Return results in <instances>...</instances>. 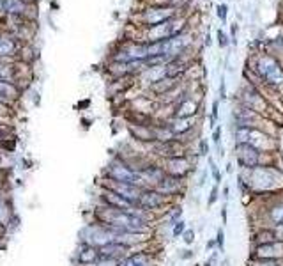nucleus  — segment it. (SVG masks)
Wrapping results in <instances>:
<instances>
[{
	"instance_id": "f257e3e1",
	"label": "nucleus",
	"mask_w": 283,
	"mask_h": 266,
	"mask_svg": "<svg viewBox=\"0 0 283 266\" xmlns=\"http://www.w3.org/2000/svg\"><path fill=\"white\" fill-rule=\"evenodd\" d=\"M250 195H265L283 192V169L278 165H258L250 170H239Z\"/></svg>"
},
{
	"instance_id": "f03ea898",
	"label": "nucleus",
	"mask_w": 283,
	"mask_h": 266,
	"mask_svg": "<svg viewBox=\"0 0 283 266\" xmlns=\"http://www.w3.org/2000/svg\"><path fill=\"white\" fill-rule=\"evenodd\" d=\"M264 201V206L258 211L262 227H278L283 224V192L278 194H265L258 195ZM257 225V227H258Z\"/></svg>"
},
{
	"instance_id": "7ed1b4c3",
	"label": "nucleus",
	"mask_w": 283,
	"mask_h": 266,
	"mask_svg": "<svg viewBox=\"0 0 283 266\" xmlns=\"http://www.w3.org/2000/svg\"><path fill=\"white\" fill-rule=\"evenodd\" d=\"M104 176L106 180L112 181H119V183H129V185H136L144 190V183H142L140 176H138L136 170H133L126 161L122 160L120 156H115L112 161L108 163L106 170H104Z\"/></svg>"
},
{
	"instance_id": "20e7f679",
	"label": "nucleus",
	"mask_w": 283,
	"mask_h": 266,
	"mask_svg": "<svg viewBox=\"0 0 283 266\" xmlns=\"http://www.w3.org/2000/svg\"><path fill=\"white\" fill-rule=\"evenodd\" d=\"M197 158H191L188 154H181V156H172V158H165L161 160V165H163L165 172L168 176L174 178H181V180H188L191 174L197 172Z\"/></svg>"
},
{
	"instance_id": "39448f33",
	"label": "nucleus",
	"mask_w": 283,
	"mask_h": 266,
	"mask_svg": "<svg viewBox=\"0 0 283 266\" xmlns=\"http://www.w3.org/2000/svg\"><path fill=\"white\" fill-rule=\"evenodd\" d=\"M262 154L251 144H234V163L239 170L255 169L262 163Z\"/></svg>"
},
{
	"instance_id": "423d86ee",
	"label": "nucleus",
	"mask_w": 283,
	"mask_h": 266,
	"mask_svg": "<svg viewBox=\"0 0 283 266\" xmlns=\"http://www.w3.org/2000/svg\"><path fill=\"white\" fill-rule=\"evenodd\" d=\"M82 238H83L82 243L99 248L106 243H112L115 234H113L108 227H104V225H101V224H89L82 231Z\"/></svg>"
},
{
	"instance_id": "0eeeda50",
	"label": "nucleus",
	"mask_w": 283,
	"mask_h": 266,
	"mask_svg": "<svg viewBox=\"0 0 283 266\" xmlns=\"http://www.w3.org/2000/svg\"><path fill=\"white\" fill-rule=\"evenodd\" d=\"M170 203H172L170 199L165 197V195H161L156 188H144L142 194H140V199H138L136 206H140L142 210H147V211L156 213V211L163 210V208L168 206Z\"/></svg>"
},
{
	"instance_id": "6e6552de",
	"label": "nucleus",
	"mask_w": 283,
	"mask_h": 266,
	"mask_svg": "<svg viewBox=\"0 0 283 266\" xmlns=\"http://www.w3.org/2000/svg\"><path fill=\"white\" fill-rule=\"evenodd\" d=\"M154 188H156L161 195H165V197H168L170 201H174L175 197L184 195V192H186V180L168 176L167 174V176H165Z\"/></svg>"
},
{
	"instance_id": "1a4fd4ad",
	"label": "nucleus",
	"mask_w": 283,
	"mask_h": 266,
	"mask_svg": "<svg viewBox=\"0 0 283 266\" xmlns=\"http://www.w3.org/2000/svg\"><path fill=\"white\" fill-rule=\"evenodd\" d=\"M258 73H260V76L267 83H272V85L283 83V69L279 68V64L274 59H271V57H264L258 62Z\"/></svg>"
},
{
	"instance_id": "9d476101",
	"label": "nucleus",
	"mask_w": 283,
	"mask_h": 266,
	"mask_svg": "<svg viewBox=\"0 0 283 266\" xmlns=\"http://www.w3.org/2000/svg\"><path fill=\"white\" fill-rule=\"evenodd\" d=\"M103 188H108V190L115 192L117 195H120L122 199L129 201L131 204L136 206L138 199H140L142 188L136 185H129V183H119V181H112V180H104Z\"/></svg>"
},
{
	"instance_id": "9b49d317",
	"label": "nucleus",
	"mask_w": 283,
	"mask_h": 266,
	"mask_svg": "<svg viewBox=\"0 0 283 266\" xmlns=\"http://www.w3.org/2000/svg\"><path fill=\"white\" fill-rule=\"evenodd\" d=\"M138 176H140L144 187L154 188L165 176H167V172H165L161 163H153V161H151V163H147L142 170H138Z\"/></svg>"
},
{
	"instance_id": "f8f14e48",
	"label": "nucleus",
	"mask_w": 283,
	"mask_h": 266,
	"mask_svg": "<svg viewBox=\"0 0 283 266\" xmlns=\"http://www.w3.org/2000/svg\"><path fill=\"white\" fill-rule=\"evenodd\" d=\"M101 203L104 206H110V208H115V210H122V211H129L134 204H131L129 201L122 199L120 195H117L115 192L108 190V188H103L101 190Z\"/></svg>"
},
{
	"instance_id": "ddd939ff",
	"label": "nucleus",
	"mask_w": 283,
	"mask_h": 266,
	"mask_svg": "<svg viewBox=\"0 0 283 266\" xmlns=\"http://www.w3.org/2000/svg\"><path fill=\"white\" fill-rule=\"evenodd\" d=\"M99 250V257H106V259H115V261H120L126 255L131 254V248H127L126 245H120L117 241H112V243H106L103 247L97 248Z\"/></svg>"
},
{
	"instance_id": "4468645a",
	"label": "nucleus",
	"mask_w": 283,
	"mask_h": 266,
	"mask_svg": "<svg viewBox=\"0 0 283 266\" xmlns=\"http://www.w3.org/2000/svg\"><path fill=\"white\" fill-rule=\"evenodd\" d=\"M251 245H265V243H274L276 240V234H274V229L272 227H255V231L251 232Z\"/></svg>"
},
{
	"instance_id": "2eb2a0df",
	"label": "nucleus",
	"mask_w": 283,
	"mask_h": 266,
	"mask_svg": "<svg viewBox=\"0 0 283 266\" xmlns=\"http://www.w3.org/2000/svg\"><path fill=\"white\" fill-rule=\"evenodd\" d=\"M197 112H198L197 102H193L191 98H184V100H181V102L177 103V107H175L174 117H181V119H191V117L197 116Z\"/></svg>"
},
{
	"instance_id": "dca6fc26",
	"label": "nucleus",
	"mask_w": 283,
	"mask_h": 266,
	"mask_svg": "<svg viewBox=\"0 0 283 266\" xmlns=\"http://www.w3.org/2000/svg\"><path fill=\"white\" fill-rule=\"evenodd\" d=\"M117 266H153V259L147 252H133L117 262Z\"/></svg>"
},
{
	"instance_id": "f3484780",
	"label": "nucleus",
	"mask_w": 283,
	"mask_h": 266,
	"mask_svg": "<svg viewBox=\"0 0 283 266\" xmlns=\"http://www.w3.org/2000/svg\"><path fill=\"white\" fill-rule=\"evenodd\" d=\"M129 133L138 142L153 144L154 142V131L153 126H140V124H129Z\"/></svg>"
},
{
	"instance_id": "a211bd4d",
	"label": "nucleus",
	"mask_w": 283,
	"mask_h": 266,
	"mask_svg": "<svg viewBox=\"0 0 283 266\" xmlns=\"http://www.w3.org/2000/svg\"><path fill=\"white\" fill-rule=\"evenodd\" d=\"M76 259H78V262H80L82 266L94 264V262H96L97 259H99V250H97L96 247H90V245L82 243L78 255H76Z\"/></svg>"
},
{
	"instance_id": "6ab92c4d",
	"label": "nucleus",
	"mask_w": 283,
	"mask_h": 266,
	"mask_svg": "<svg viewBox=\"0 0 283 266\" xmlns=\"http://www.w3.org/2000/svg\"><path fill=\"white\" fill-rule=\"evenodd\" d=\"M20 94L18 87L13 82H6V80H0V105H8L13 100H16Z\"/></svg>"
},
{
	"instance_id": "aec40b11",
	"label": "nucleus",
	"mask_w": 283,
	"mask_h": 266,
	"mask_svg": "<svg viewBox=\"0 0 283 266\" xmlns=\"http://www.w3.org/2000/svg\"><path fill=\"white\" fill-rule=\"evenodd\" d=\"M207 169H209V176H211V180H212V185H220L221 187V183H223V178H225V172L223 170L220 169V165L214 161V158L209 154L207 156Z\"/></svg>"
},
{
	"instance_id": "412c9836",
	"label": "nucleus",
	"mask_w": 283,
	"mask_h": 266,
	"mask_svg": "<svg viewBox=\"0 0 283 266\" xmlns=\"http://www.w3.org/2000/svg\"><path fill=\"white\" fill-rule=\"evenodd\" d=\"M27 9V4L23 0H4V11L9 15H18L22 16Z\"/></svg>"
},
{
	"instance_id": "4be33fe9",
	"label": "nucleus",
	"mask_w": 283,
	"mask_h": 266,
	"mask_svg": "<svg viewBox=\"0 0 283 266\" xmlns=\"http://www.w3.org/2000/svg\"><path fill=\"white\" fill-rule=\"evenodd\" d=\"M220 194H221L220 185H212L211 190H209V195H207V210H211V208H214L218 203H220Z\"/></svg>"
},
{
	"instance_id": "5701e85b",
	"label": "nucleus",
	"mask_w": 283,
	"mask_h": 266,
	"mask_svg": "<svg viewBox=\"0 0 283 266\" xmlns=\"http://www.w3.org/2000/svg\"><path fill=\"white\" fill-rule=\"evenodd\" d=\"M168 18V13H165V9H153L149 11V23L151 27H156L158 23L165 22Z\"/></svg>"
},
{
	"instance_id": "b1692460",
	"label": "nucleus",
	"mask_w": 283,
	"mask_h": 266,
	"mask_svg": "<svg viewBox=\"0 0 283 266\" xmlns=\"http://www.w3.org/2000/svg\"><path fill=\"white\" fill-rule=\"evenodd\" d=\"M181 218H184V210H183V206H175V208H172V210H168V213H167V220H168V225H174L175 222H179Z\"/></svg>"
},
{
	"instance_id": "393cba45",
	"label": "nucleus",
	"mask_w": 283,
	"mask_h": 266,
	"mask_svg": "<svg viewBox=\"0 0 283 266\" xmlns=\"http://www.w3.org/2000/svg\"><path fill=\"white\" fill-rule=\"evenodd\" d=\"M214 240H216V248H218V252H220L221 255H225V241H227V234H225L223 225L216 229V236H214Z\"/></svg>"
},
{
	"instance_id": "a878e982",
	"label": "nucleus",
	"mask_w": 283,
	"mask_h": 266,
	"mask_svg": "<svg viewBox=\"0 0 283 266\" xmlns=\"http://www.w3.org/2000/svg\"><path fill=\"white\" fill-rule=\"evenodd\" d=\"M11 217H13L11 208H9L4 201H0V224L8 225L9 222H11Z\"/></svg>"
},
{
	"instance_id": "bb28decb",
	"label": "nucleus",
	"mask_w": 283,
	"mask_h": 266,
	"mask_svg": "<svg viewBox=\"0 0 283 266\" xmlns=\"http://www.w3.org/2000/svg\"><path fill=\"white\" fill-rule=\"evenodd\" d=\"M188 229V222L184 220V218H181L179 222H175L174 225H172V238L174 240H177V238L183 236V232Z\"/></svg>"
},
{
	"instance_id": "cd10ccee",
	"label": "nucleus",
	"mask_w": 283,
	"mask_h": 266,
	"mask_svg": "<svg viewBox=\"0 0 283 266\" xmlns=\"http://www.w3.org/2000/svg\"><path fill=\"white\" fill-rule=\"evenodd\" d=\"M181 240H183V243L186 245V247H193L195 241H197V231H195L193 227H188L186 231L183 232Z\"/></svg>"
},
{
	"instance_id": "c85d7f7f",
	"label": "nucleus",
	"mask_w": 283,
	"mask_h": 266,
	"mask_svg": "<svg viewBox=\"0 0 283 266\" xmlns=\"http://www.w3.org/2000/svg\"><path fill=\"white\" fill-rule=\"evenodd\" d=\"M13 78H15V71H13L11 66H8V64H0V80L13 82Z\"/></svg>"
},
{
	"instance_id": "c756f323",
	"label": "nucleus",
	"mask_w": 283,
	"mask_h": 266,
	"mask_svg": "<svg viewBox=\"0 0 283 266\" xmlns=\"http://www.w3.org/2000/svg\"><path fill=\"white\" fill-rule=\"evenodd\" d=\"M253 266H283L281 259H255L250 261Z\"/></svg>"
},
{
	"instance_id": "7c9ffc66",
	"label": "nucleus",
	"mask_w": 283,
	"mask_h": 266,
	"mask_svg": "<svg viewBox=\"0 0 283 266\" xmlns=\"http://www.w3.org/2000/svg\"><path fill=\"white\" fill-rule=\"evenodd\" d=\"M209 169L207 167H202L200 170H198V178H197V188H204L205 187V183H207V180H209Z\"/></svg>"
},
{
	"instance_id": "2f4dec72",
	"label": "nucleus",
	"mask_w": 283,
	"mask_h": 266,
	"mask_svg": "<svg viewBox=\"0 0 283 266\" xmlns=\"http://www.w3.org/2000/svg\"><path fill=\"white\" fill-rule=\"evenodd\" d=\"M211 154V146H209L207 139H200L198 140V156L207 158Z\"/></svg>"
},
{
	"instance_id": "473e14b6",
	"label": "nucleus",
	"mask_w": 283,
	"mask_h": 266,
	"mask_svg": "<svg viewBox=\"0 0 283 266\" xmlns=\"http://www.w3.org/2000/svg\"><path fill=\"white\" fill-rule=\"evenodd\" d=\"M195 255H197V252H195V248H183V250H179V254H177V257L181 259V261H191V259H195Z\"/></svg>"
},
{
	"instance_id": "72a5a7b5",
	"label": "nucleus",
	"mask_w": 283,
	"mask_h": 266,
	"mask_svg": "<svg viewBox=\"0 0 283 266\" xmlns=\"http://www.w3.org/2000/svg\"><path fill=\"white\" fill-rule=\"evenodd\" d=\"M230 192H232L230 183H223V187H221V194H220V201H221V203H225V204L230 203V197H232Z\"/></svg>"
},
{
	"instance_id": "f704fd0d",
	"label": "nucleus",
	"mask_w": 283,
	"mask_h": 266,
	"mask_svg": "<svg viewBox=\"0 0 283 266\" xmlns=\"http://www.w3.org/2000/svg\"><path fill=\"white\" fill-rule=\"evenodd\" d=\"M221 135H223V130H221V126H216L214 130H212L211 139H212V144H214V147L221 146Z\"/></svg>"
},
{
	"instance_id": "c9c22d12",
	"label": "nucleus",
	"mask_w": 283,
	"mask_h": 266,
	"mask_svg": "<svg viewBox=\"0 0 283 266\" xmlns=\"http://www.w3.org/2000/svg\"><path fill=\"white\" fill-rule=\"evenodd\" d=\"M220 217H221V225H228V204H221V211H220Z\"/></svg>"
},
{
	"instance_id": "e433bc0d",
	"label": "nucleus",
	"mask_w": 283,
	"mask_h": 266,
	"mask_svg": "<svg viewBox=\"0 0 283 266\" xmlns=\"http://www.w3.org/2000/svg\"><path fill=\"white\" fill-rule=\"evenodd\" d=\"M204 250H205V254H211L212 250H218V248H216V240H214V238H209V240L204 243Z\"/></svg>"
},
{
	"instance_id": "4c0bfd02",
	"label": "nucleus",
	"mask_w": 283,
	"mask_h": 266,
	"mask_svg": "<svg viewBox=\"0 0 283 266\" xmlns=\"http://www.w3.org/2000/svg\"><path fill=\"white\" fill-rule=\"evenodd\" d=\"M272 229H274L276 240H278V241H283V224L278 225V227H272Z\"/></svg>"
},
{
	"instance_id": "58836bf2",
	"label": "nucleus",
	"mask_w": 283,
	"mask_h": 266,
	"mask_svg": "<svg viewBox=\"0 0 283 266\" xmlns=\"http://www.w3.org/2000/svg\"><path fill=\"white\" fill-rule=\"evenodd\" d=\"M234 161H227V165H225V170H223V172L225 174H228V176H232V174H234Z\"/></svg>"
},
{
	"instance_id": "ea45409f",
	"label": "nucleus",
	"mask_w": 283,
	"mask_h": 266,
	"mask_svg": "<svg viewBox=\"0 0 283 266\" xmlns=\"http://www.w3.org/2000/svg\"><path fill=\"white\" fill-rule=\"evenodd\" d=\"M218 16L221 20H225V16H227V6H218Z\"/></svg>"
},
{
	"instance_id": "a19ab883",
	"label": "nucleus",
	"mask_w": 283,
	"mask_h": 266,
	"mask_svg": "<svg viewBox=\"0 0 283 266\" xmlns=\"http://www.w3.org/2000/svg\"><path fill=\"white\" fill-rule=\"evenodd\" d=\"M218 266H232V259L228 257V255H223L221 257V261H220V264Z\"/></svg>"
},
{
	"instance_id": "79ce46f5",
	"label": "nucleus",
	"mask_w": 283,
	"mask_h": 266,
	"mask_svg": "<svg viewBox=\"0 0 283 266\" xmlns=\"http://www.w3.org/2000/svg\"><path fill=\"white\" fill-rule=\"evenodd\" d=\"M218 38H220V45H221V46H227V36H225L223 32H221V30L218 32Z\"/></svg>"
},
{
	"instance_id": "37998d69",
	"label": "nucleus",
	"mask_w": 283,
	"mask_h": 266,
	"mask_svg": "<svg viewBox=\"0 0 283 266\" xmlns=\"http://www.w3.org/2000/svg\"><path fill=\"white\" fill-rule=\"evenodd\" d=\"M202 266H214V264H211V262H209V261H207V259H205V261H204V262H202Z\"/></svg>"
},
{
	"instance_id": "c03bdc74",
	"label": "nucleus",
	"mask_w": 283,
	"mask_h": 266,
	"mask_svg": "<svg viewBox=\"0 0 283 266\" xmlns=\"http://www.w3.org/2000/svg\"><path fill=\"white\" fill-rule=\"evenodd\" d=\"M0 11H4V0H0Z\"/></svg>"
},
{
	"instance_id": "a18cd8bd",
	"label": "nucleus",
	"mask_w": 283,
	"mask_h": 266,
	"mask_svg": "<svg viewBox=\"0 0 283 266\" xmlns=\"http://www.w3.org/2000/svg\"><path fill=\"white\" fill-rule=\"evenodd\" d=\"M246 266H253V264H251V262H250V261H248V262H246Z\"/></svg>"
},
{
	"instance_id": "49530a36",
	"label": "nucleus",
	"mask_w": 283,
	"mask_h": 266,
	"mask_svg": "<svg viewBox=\"0 0 283 266\" xmlns=\"http://www.w3.org/2000/svg\"><path fill=\"white\" fill-rule=\"evenodd\" d=\"M0 227H2V224H0Z\"/></svg>"
},
{
	"instance_id": "de8ad7c7",
	"label": "nucleus",
	"mask_w": 283,
	"mask_h": 266,
	"mask_svg": "<svg viewBox=\"0 0 283 266\" xmlns=\"http://www.w3.org/2000/svg\"><path fill=\"white\" fill-rule=\"evenodd\" d=\"M0 107H2V105H0Z\"/></svg>"
}]
</instances>
